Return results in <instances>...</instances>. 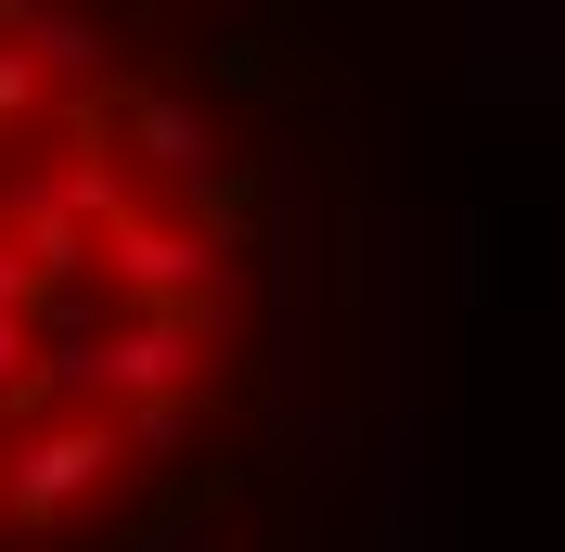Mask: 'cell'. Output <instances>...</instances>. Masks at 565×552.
I'll return each mask as SVG.
<instances>
[{
  "label": "cell",
  "instance_id": "6da1fadb",
  "mask_svg": "<svg viewBox=\"0 0 565 552\" xmlns=\"http://www.w3.org/2000/svg\"><path fill=\"white\" fill-rule=\"evenodd\" d=\"M90 257H104V283H116V296H141V321H218V296H232V257H218V232L116 219Z\"/></svg>",
  "mask_w": 565,
  "mask_h": 552
},
{
  "label": "cell",
  "instance_id": "7a4b0ae2",
  "mask_svg": "<svg viewBox=\"0 0 565 552\" xmlns=\"http://www.w3.org/2000/svg\"><path fill=\"white\" fill-rule=\"evenodd\" d=\"M116 424H26L0 437V527H65L77 501H104Z\"/></svg>",
  "mask_w": 565,
  "mask_h": 552
},
{
  "label": "cell",
  "instance_id": "3957f363",
  "mask_svg": "<svg viewBox=\"0 0 565 552\" xmlns=\"http://www.w3.org/2000/svg\"><path fill=\"white\" fill-rule=\"evenodd\" d=\"M129 155L154 180H180V193H218V168H232L218 129H206V104H180V91H141V104H129Z\"/></svg>",
  "mask_w": 565,
  "mask_h": 552
},
{
  "label": "cell",
  "instance_id": "277c9868",
  "mask_svg": "<svg viewBox=\"0 0 565 552\" xmlns=\"http://www.w3.org/2000/svg\"><path fill=\"white\" fill-rule=\"evenodd\" d=\"M116 463H154V476H206V463H218L206 399H141V412H116Z\"/></svg>",
  "mask_w": 565,
  "mask_h": 552
},
{
  "label": "cell",
  "instance_id": "5b68a950",
  "mask_svg": "<svg viewBox=\"0 0 565 552\" xmlns=\"http://www.w3.org/2000/svg\"><path fill=\"white\" fill-rule=\"evenodd\" d=\"M348 449H360L348 412H309V424H296V463H309V476H348Z\"/></svg>",
  "mask_w": 565,
  "mask_h": 552
},
{
  "label": "cell",
  "instance_id": "8992f818",
  "mask_svg": "<svg viewBox=\"0 0 565 552\" xmlns=\"http://www.w3.org/2000/svg\"><path fill=\"white\" fill-rule=\"evenodd\" d=\"M39 385V321H0V412Z\"/></svg>",
  "mask_w": 565,
  "mask_h": 552
},
{
  "label": "cell",
  "instance_id": "52a82bcc",
  "mask_svg": "<svg viewBox=\"0 0 565 552\" xmlns=\"http://www.w3.org/2000/svg\"><path fill=\"white\" fill-rule=\"evenodd\" d=\"M26 104H39V77L13 65V52H0V129H13V116H26Z\"/></svg>",
  "mask_w": 565,
  "mask_h": 552
}]
</instances>
